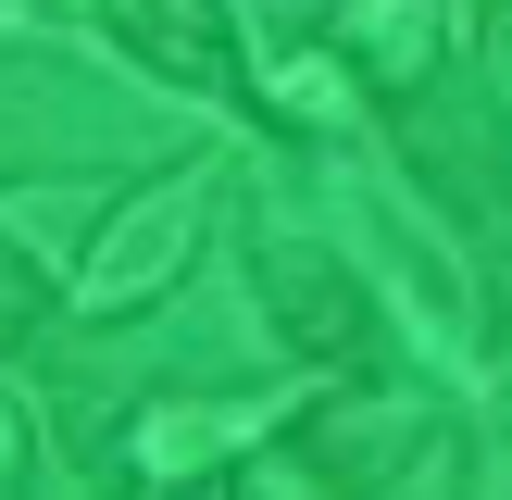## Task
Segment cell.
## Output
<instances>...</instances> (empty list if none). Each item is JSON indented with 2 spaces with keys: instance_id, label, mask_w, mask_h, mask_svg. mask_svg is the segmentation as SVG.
<instances>
[{
  "instance_id": "cell-3",
  "label": "cell",
  "mask_w": 512,
  "mask_h": 500,
  "mask_svg": "<svg viewBox=\"0 0 512 500\" xmlns=\"http://www.w3.org/2000/svg\"><path fill=\"white\" fill-rule=\"evenodd\" d=\"M213 213H225V163H213V150H200V163H163L150 188H125L113 225L88 238V263H75V300H63V313L75 325H125V313H150V300H175L200 275Z\"/></svg>"
},
{
  "instance_id": "cell-7",
  "label": "cell",
  "mask_w": 512,
  "mask_h": 500,
  "mask_svg": "<svg viewBox=\"0 0 512 500\" xmlns=\"http://www.w3.org/2000/svg\"><path fill=\"white\" fill-rule=\"evenodd\" d=\"M263 425H275L263 400H213V413H200V400H150V413L125 425L113 463H125V475H150V488H188V475H225V463H238L225 438H263Z\"/></svg>"
},
{
  "instance_id": "cell-6",
  "label": "cell",
  "mask_w": 512,
  "mask_h": 500,
  "mask_svg": "<svg viewBox=\"0 0 512 500\" xmlns=\"http://www.w3.org/2000/svg\"><path fill=\"white\" fill-rule=\"evenodd\" d=\"M325 50L350 63V88L413 100L425 75L450 63V13H438V0H338V13H325Z\"/></svg>"
},
{
  "instance_id": "cell-10",
  "label": "cell",
  "mask_w": 512,
  "mask_h": 500,
  "mask_svg": "<svg viewBox=\"0 0 512 500\" xmlns=\"http://www.w3.org/2000/svg\"><path fill=\"white\" fill-rule=\"evenodd\" d=\"M488 13V50H500V75H512V0H475Z\"/></svg>"
},
{
  "instance_id": "cell-2",
  "label": "cell",
  "mask_w": 512,
  "mask_h": 500,
  "mask_svg": "<svg viewBox=\"0 0 512 500\" xmlns=\"http://www.w3.org/2000/svg\"><path fill=\"white\" fill-rule=\"evenodd\" d=\"M288 463L338 500H463L475 488V425L425 388L388 375H350L338 400H300L288 413Z\"/></svg>"
},
{
  "instance_id": "cell-4",
  "label": "cell",
  "mask_w": 512,
  "mask_h": 500,
  "mask_svg": "<svg viewBox=\"0 0 512 500\" xmlns=\"http://www.w3.org/2000/svg\"><path fill=\"white\" fill-rule=\"evenodd\" d=\"M250 288H263V325L300 350V363H325V375H388V313H375V288L325 238H263V250H250Z\"/></svg>"
},
{
  "instance_id": "cell-1",
  "label": "cell",
  "mask_w": 512,
  "mask_h": 500,
  "mask_svg": "<svg viewBox=\"0 0 512 500\" xmlns=\"http://www.w3.org/2000/svg\"><path fill=\"white\" fill-rule=\"evenodd\" d=\"M500 88L512 75H488V63L450 50L413 100H388V150H400V175L463 225V250L488 263V300L512 325V100Z\"/></svg>"
},
{
  "instance_id": "cell-5",
  "label": "cell",
  "mask_w": 512,
  "mask_h": 500,
  "mask_svg": "<svg viewBox=\"0 0 512 500\" xmlns=\"http://www.w3.org/2000/svg\"><path fill=\"white\" fill-rule=\"evenodd\" d=\"M100 38L138 50L163 88H200V100H250V50H238V13L225 0H88Z\"/></svg>"
},
{
  "instance_id": "cell-8",
  "label": "cell",
  "mask_w": 512,
  "mask_h": 500,
  "mask_svg": "<svg viewBox=\"0 0 512 500\" xmlns=\"http://www.w3.org/2000/svg\"><path fill=\"white\" fill-rule=\"evenodd\" d=\"M63 275H50V250H25L13 225H0V350H25V338H50L63 325Z\"/></svg>"
},
{
  "instance_id": "cell-9",
  "label": "cell",
  "mask_w": 512,
  "mask_h": 500,
  "mask_svg": "<svg viewBox=\"0 0 512 500\" xmlns=\"http://www.w3.org/2000/svg\"><path fill=\"white\" fill-rule=\"evenodd\" d=\"M13 475H25V425L0 413V500H13Z\"/></svg>"
}]
</instances>
